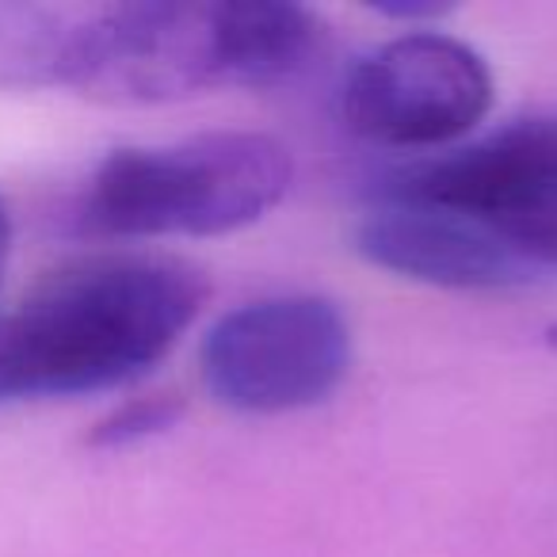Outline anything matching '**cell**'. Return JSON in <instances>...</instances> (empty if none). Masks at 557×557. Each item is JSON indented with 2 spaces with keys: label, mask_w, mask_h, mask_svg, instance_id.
Instances as JSON below:
<instances>
[{
  "label": "cell",
  "mask_w": 557,
  "mask_h": 557,
  "mask_svg": "<svg viewBox=\"0 0 557 557\" xmlns=\"http://www.w3.org/2000/svg\"><path fill=\"white\" fill-rule=\"evenodd\" d=\"M207 298L191 263L169 256H85L0 310V405L85 397L153 371Z\"/></svg>",
  "instance_id": "1"
},
{
  "label": "cell",
  "mask_w": 557,
  "mask_h": 557,
  "mask_svg": "<svg viewBox=\"0 0 557 557\" xmlns=\"http://www.w3.org/2000/svg\"><path fill=\"white\" fill-rule=\"evenodd\" d=\"M290 187V153L268 134L222 131L115 149L96 164L81 225L96 237H218L260 222Z\"/></svg>",
  "instance_id": "2"
},
{
  "label": "cell",
  "mask_w": 557,
  "mask_h": 557,
  "mask_svg": "<svg viewBox=\"0 0 557 557\" xmlns=\"http://www.w3.org/2000/svg\"><path fill=\"white\" fill-rule=\"evenodd\" d=\"M374 191L462 214L531 271H557V115L508 123L450 153L401 164Z\"/></svg>",
  "instance_id": "3"
},
{
  "label": "cell",
  "mask_w": 557,
  "mask_h": 557,
  "mask_svg": "<svg viewBox=\"0 0 557 557\" xmlns=\"http://www.w3.org/2000/svg\"><path fill=\"white\" fill-rule=\"evenodd\" d=\"M202 386L237 412H295L325 401L351 367V329L321 295H275L225 313L199 351Z\"/></svg>",
  "instance_id": "4"
},
{
  "label": "cell",
  "mask_w": 557,
  "mask_h": 557,
  "mask_svg": "<svg viewBox=\"0 0 557 557\" xmlns=\"http://www.w3.org/2000/svg\"><path fill=\"white\" fill-rule=\"evenodd\" d=\"M225 85L218 4H81L65 88L96 103H172Z\"/></svg>",
  "instance_id": "5"
},
{
  "label": "cell",
  "mask_w": 557,
  "mask_h": 557,
  "mask_svg": "<svg viewBox=\"0 0 557 557\" xmlns=\"http://www.w3.org/2000/svg\"><path fill=\"white\" fill-rule=\"evenodd\" d=\"M493 88V70L473 47L409 27L351 65L341 115L351 134L382 149H440L488 115Z\"/></svg>",
  "instance_id": "6"
},
{
  "label": "cell",
  "mask_w": 557,
  "mask_h": 557,
  "mask_svg": "<svg viewBox=\"0 0 557 557\" xmlns=\"http://www.w3.org/2000/svg\"><path fill=\"white\" fill-rule=\"evenodd\" d=\"M356 248L374 268L443 290H516L542 278L462 214L382 191L359 218Z\"/></svg>",
  "instance_id": "7"
},
{
  "label": "cell",
  "mask_w": 557,
  "mask_h": 557,
  "mask_svg": "<svg viewBox=\"0 0 557 557\" xmlns=\"http://www.w3.org/2000/svg\"><path fill=\"white\" fill-rule=\"evenodd\" d=\"M225 85L271 88L295 81L321 50V20L290 0H218Z\"/></svg>",
  "instance_id": "8"
},
{
  "label": "cell",
  "mask_w": 557,
  "mask_h": 557,
  "mask_svg": "<svg viewBox=\"0 0 557 557\" xmlns=\"http://www.w3.org/2000/svg\"><path fill=\"white\" fill-rule=\"evenodd\" d=\"M81 4L0 0V92L65 88Z\"/></svg>",
  "instance_id": "9"
},
{
  "label": "cell",
  "mask_w": 557,
  "mask_h": 557,
  "mask_svg": "<svg viewBox=\"0 0 557 557\" xmlns=\"http://www.w3.org/2000/svg\"><path fill=\"white\" fill-rule=\"evenodd\" d=\"M180 420V401L176 397H138L126 401L123 409H115L108 420H100L92 432V447H131V443L153 440V435L169 432Z\"/></svg>",
  "instance_id": "10"
},
{
  "label": "cell",
  "mask_w": 557,
  "mask_h": 557,
  "mask_svg": "<svg viewBox=\"0 0 557 557\" xmlns=\"http://www.w3.org/2000/svg\"><path fill=\"white\" fill-rule=\"evenodd\" d=\"M9 260H12V210L0 195V295H4V275H9Z\"/></svg>",
  "instance_id": "11"
},
{
  "label": "cell",
  "mask_w": 557,
  "mask_h": 557,
  "mask_svg": "<svg viewBox=\"0 0 557 557\" xmlns=\"http://www.w3.org/2000/svg\"><path fill=\"white\" fill-rule=\"evenodd\" d=\"M549 344H554V348H557V325L549 329Z\"/></svg>",
  "instance_id": "12"
}]
</instances>
